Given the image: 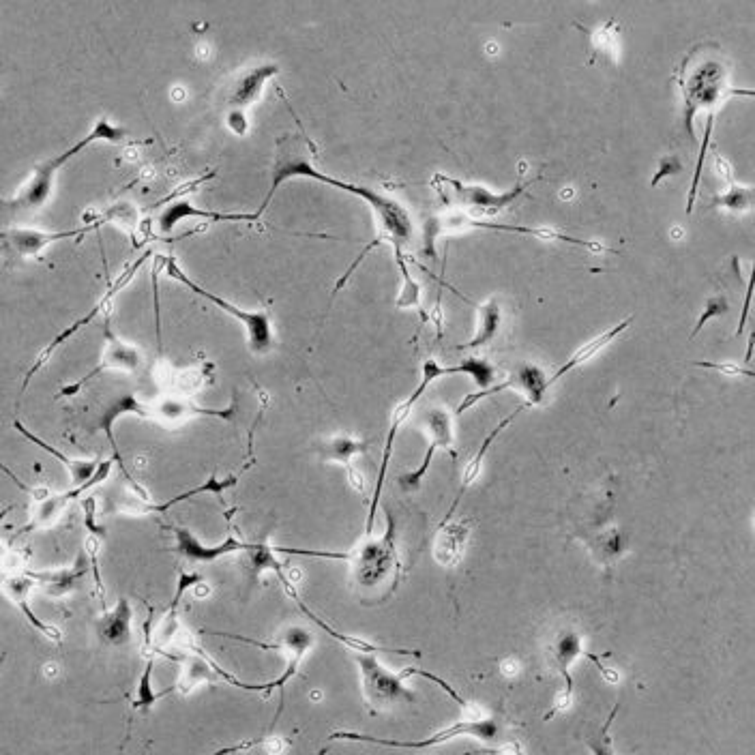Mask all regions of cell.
Masks as SVG:
<instances>
[{
  "label": "cell",
  "mask_w": 755,
  "mask_h": 755,
  "mask_svg": "<svg viewBox=\"0 0 755 755\" xmlns=\"http://www.w3.org/2000/svg\"><path fill=\"white\" fill-rule=\"evenodd\" d=\"M290 179H312V181L348 191V194L361 198L376 215L378 239L382 243H391L393 249H404V245L412 241L414 226H412V217L406 211L404 204H399L391 196L380 194L378 189L337 181L333 179V176L316 170V166L312 164V155H309V142L303 133H286V136H281L277 140L273 170H271V189H269V194H266L264 202L260 204V209L254 213L256 219L264 215V211L269 209V204L273 202L277 189Z\"/></svg>",
  "instance_id": "obj_1"
},
{
  "label": "cell",
  "mask_w": 755,
  "mask_h": 755,
  "mask_svg": "<svg viewBox=\"0 0 755 755\" xmlns=\"http://www.w3.org/2000/svg\"><path fill=\"white\" fill-rule=\"evenodd\" d=\"M678 84H680V91H683V101H685V131L691 142H698L693 131L695 116L698 114L706 116L704 142L700 148L698 166H695L693 183L689 191L687 213H691L695 204V194H698L708 140L715 125V114L725 99H728L730 95H740V91L730 86V69H728V63L723 61L719 50L715 46H704V43L695 46L685 56L683 65H680L678 69Z\"/></svg>",
  "instance_id": "obj_2"
},
{
  "label": "cell",
  "mask_w": 755,
  "mask_h": 755,
  "mask_svg": "<svg viewBox=\"0 0 755 755\" xmlns=\"http://www.w3.org/2000/svg\"><path fill=\"white\" fill-rule=\"evenodd\" d=\"M346 560L350 562L352 584L359 590H382V597L393 595L402 562H399L395 517L391 511H387V530L380 537H374V532H365L357 547L346 552Z\"/></svg>",
  "instance_id": "obj_3"
},
{
  "label": "cell",
  "mask_w": 755,
  "mask_h": 755,
  "mask_svg": "<svg viewBox=\"0 0 755 755\" xmlns=\"http://www.w3.org/2000/svg\"><path fill=\"white\" fill-rule=\"evenodd\" d=\"M127 133L129 131L125 127H118L110 123L106 116H101L82 140L69 146L61 155H56L37 166L31 179L24 183V187L18 191V196L11 200V206L13 209H24V211H35V209H41V206H46L48 200L52 198L56 174L61 172L73 157H78L82 151H86L88 146H93L97 142H114V144L123 142L127 138Z\"/></svg>",
  "instance_id": "obj_4"
},
{
  "label": "cell",
  "mask_w": 755,
  "mask_h": 755,
  "mask_svg": "<svg viewBox=\"0 0 755 755\" xmlns=\"http://www.w3.org/2000/svg\"><path fill=\"white\" fill-rule=\"evenodd\" d=\"M168 277L176 279L179 284H183L185 288H189L194 294L202 296L204 301L213 303L215 307H219L221 312H226L230 318H234L236 322L241 324V327L245 329V335H247V348L251 354H256V357H264V354H269L275 346V333H273V318L271 314L266 312V309H241L236 307L234 303L221 299V296L209 292L206 288L198 286L194 279H191L181 266L179 262H176L174 256H168L166 258V269Z\"/></svg>",
  "instance_id": "obj_5"
},
{
  "label": "cell",
  "mask_w": 755,
  "mask_h": 755,
  "mask_svg": "<svg viewBox=\"0 0 755 755\" xmlns=\"http://www.w3.org/2000/svg\"><path fill=\"white\" fill-rule=\"evenodd\" d=\"M361 674V691L367 708L372 713H384L393 710L399 704H414L417 695L406 685L404 672H391L384 668L376 653H357L354 655Z\"/></svg>",
  "instance_id": "obj_6"
},
{
  "label": "cell",
  "mask_w": 755,
  "mask_h": 755,
  "mask_svg": "<svg viewBox=\"0 0 755 755\" xmlns=\"http://www.w3.org/2000/svg\"><path fill=\"white\" fill-rule=\"evenodd\" d=\"M477 738V740H498L500 736V725L492 717H468L462 721H455L449 728H444L432 736H427L423 740H391V738H378V736H369L361 732H333L329 740H352V743H369V745H378V747H389V749H432L444 743H451V740L457 738Z\"/></svg>",
  "instance_id": "obj_7"
},
{
  "label": "cell",
  "mask_w": 755,
  "mask_h": 755,
  "mask_svg": "<svg viewBox=\"0 0 755 755\" xmlns=\"http://www.w3.org/2000/svg\"><path fill=\"white\" fill-rule=\"evenodd\" d=\"M584 655V640L577 629L571 625H562L556 627L550 635L545 638L543 644V657L547 668L552 672L560 674L562 680H565V689H562L556 698L552 708L545 713V721H550L552 717L567 713L573 704V674L571 668L573 663Z\"/></svg>",
  "instance_id": "obj_8"
},
{
  "label": "cell",
  "mask_w": 755,
  "mask_h": 755,
  "mask_svg": "<svg viewBox=\"0 0 755 755\" xmlns=\"http://www.w3.org/2000/svg\"><path fill=\"white\" fill-rule=\"evenodd\" d=\"M539 179L541 176H535L532 181H520L513 189L505 191V194H494V191L485 189L481 185H470V183L457 181L447 174H436L434 187L440 191L444 202L451 200L455 206H460V209H470L485 217H494L502 209H507V206L520 200L526 194V189L532 183H537Z\"/></svg>",
  "instance_id": "obj_9"
},
{
  "label": "cell",
  "mask_w": 755,
  "mask_h": 755,
  "mask_svg": "<svg viewBox=\"0 0 755 755\" xmlns=\"http://www.w3.org/2000/svg\"><path fill=\"white\" fill-rule=\"evenodd\" d=\"M440 378H444V365H440L436 359H427L423 363V376H421L419 387L414 389L412 395L408 399H404L402 404H397L393 408L389 434H387V440H384L380 470H378L376 487H374V494H372V505H369V515H367V522H365V532H374L376 513H378V505H380V498H382V487H384V479H387V472H389V462H391V455H393V447H395V438L399 434V427H402L406 423V419L410 417V412L414 410V406H417V402L423 397V393L429 387H432V384L436 380H440Z\"/></svg>",
  "instance_id": "obj_10"
},
{
  "label": "cell",
  "mask_w": 755,
  "mask_h": 755,
  "mask_svg": "<svg viewBox=\"0 0 755 755\" xmlns=\"http://www.w3.org/2000/svg\"><path fill=\"white\" fill-rule=\"evenodd\" d=\"M148 256H151V251H144V254H142L138 260H133L131 264H127L125 269L121 271V275H116V279H114L112 284L108 286V290L103 292V296L97 301V305L91 309V312H88L86 316H82L80 320H76L73 324H69V327H67L65 331L58 333V335L52 339V342H50L46 348L41 350V354L37 357V361L33 363V367L26 372V378H24V384H22V391H26L28 382H31V380L35 378V374L39 372V369L54 357V352H56L58 348H61L65 342H69V339H71L73 335H76L78 331H82L84 327H88V324H91L95 318H99L103 312H108V309H110L112 303H114V299L118 296V292H123V290L131 284V279L138 275V271L142 269L144 262L148 260Z\"/></svg>",
  "instance_id": "obj_11"
},
{
  "label": "cell",
  "mask_w": 755,
  "mask_h": 755,
  "mask_svg": "<svg viewBox=\"0 0 755 755\" xmlns=\"http://www.w3.org/2000/svg\"><path fill=\"white\" fill-rule=\"evenodd\" d=\"M509 389H515L526 395V406L532 408V406H541L545 402V395L547 391L552 389L550 384V376H547L543 369L539 365H532V363H522L517 365L513 372L509 374V378L505 382H494L490 389H481L477 393L472 395H466L462 399V404L457 406L455 414H462L466 410H470L472 406H477L481 399L485 397H492V395H498L502 391H509Z\"/></svg>",
  "instance_id": "obj_12"
},
{
  "label": "cell",
  "mask_w": 755,
  "mask_h": 755,
  "mask_svg": "<svg viewBox=\"0 0 755 755\" xmlns=\"http://www.w3.org/2000/svg\"><path fill=\"white\" fill-rule=\"evenodd\" d=\"M219 419V421H234L236 419V404H230L226 408H206L189 402L185 397H172L164 395L155 399V402L146 404V419L155 421L157 425L166 429H179L181 425L189 423L191 419Z\"/></svg>",
  "instance_id": "obj_13"
},
{
  "label": "cell",
  "mask_w": 755,
  "mask_h": 755,
  "mask_svg": "<svg viewBox=\"0 0 755 755\" xmlns=\"http://www.w3.org/2000/svg\"><path fill=\"white\" fill-rule=\"evenodd\" d=\"M142 352L133 346V344H127L123 342L121 337L114 335L110 331V327L106 329V346H103V352H101V359L99 363L88 372L84 378L76 380L67 384V387L61 389V397H73L78 395L88 382H91L95 376L103 374V372H129V374H136L140 372L142 367Z\"/></svg>",
  "instance_id": "obj_14"
},
{
  "label": "cell",
  "mask_w": 755,
  "mask_h": 755,
  "mask_svg": "<svg viewBox=\"0 0 755 755\" xmlns=\"http://www.w3.org/2000/svg\"><path fill=\"white\" fill-rule=\"evenodd\" d=\"M103 221H97V224L76 228V230H63V232H43V230H33V228H9L5 232H0V245L7 251L9 256L28 260V258H39L43 251H46L52 243L65 241V239H76V236H84L88 232L97 230Z\"/></svg>",
  "instance_id": "obj_15"
},
{
  "label": "cell",
  "mask_w": 755,
  "mask_h": 755,
  "mask_svg": "<svg viewBox=\"0 0 755 755\" xmlns=\"http://www.w3.org/2000/svg\"><path fill=\"white\" fill-rule=\"evenodd\" d=\"M425 429L429 434V444H427V451L423 455V462L419 464V468H414L412 472H408V475H402L399 477V487H402L404 492H417L429 466H432V460L438 449H451L453 447V440H455V434H453V417L449 410L444 408H432L427 412L425 417Z\"/></svg>",
  "instance_id": "obj_16"
},
{
  "label": "cell",
  "mask_w": 755,
  "mask_h": 755,
  "mask_svg": "<svg viewBox=\"0 0 755 755\" xmlns=\"http://www.w3.org/2000/svg\"><path fill=\"white\" fill-rule=\"evenodd\" d=\"M277 73H279L277 63H258V65H251V67L243 69L228 86V93H226L228 114L226 116H230V114H245L247 116V110L254 106V103L260 101V97L264 93V86L269 84L277 76Z\"/></svg>",
  "instance_id": "obj_17"
},
{
  "label": "cell",
  "mask_w": 755,
  "mask_h": 755,
  "mask_svg": "<svg viewBox=\"0 0 755 755\" xmlns=\"http://www.w3.org/2000/svg\"><path fill=\"white\" fill-rule=\"evenodd\" d=\"M174 539H176V552H179L187 562H194V565H211V562L232 556V554H239L247 547L245 541L236 537H228L219 545H204L194 532L183 526L174 528Z\"/></svg>",
  "instance_id": "obj_18"
},
{
  "label": "cell",
  "mask_w": 755,
  "mask_h": 755,
  "mask_svg": "<svg viewBox=\"0 0 755 755\" xmlns=\"http://www.w3.org/2000/svg\"><path fill=\"white\" fill-rule=\"evenodd\" d=\"M88 571H91V562H88V556L84 552L76 558L71 567L50 571H28V575H31L37 586L46 590L50 597H67L73 590H78L82 586Z\"/></svg>",
  "instance_id": "obj_19"
},
{
  "label": "cell",
  "mask_w": 755,
  "mask_h": 755,
  "mask_svg": "<svg viewBox=\"0 0 755 755\" xmlns=\"http://www.w3.org/2000/svg\"><path fill=\"white\" fill-rule=\"evenodd\" d=\"M0 586H3V590H5V595L9 597V601L13 605H16V608L26 616L28 623H31L39 633H43V635H46V638H50L56 644L63 642V633L58 631L56 627L43 623V620L31 608V601H28V597H31L33 588H37V582L33 580L31 575L24 573V575L5 577L3 584H0Z\"/></svg>",
  "instance_id": "obj_20"
},
{
  "label": "cell",
  "mask_w": 755,
  "mask_h": 755,
  "mask_svg": "<svg viewBox=\"0 0 755 755\" xmlns=\"http://www.w3.org/2000/svg\"><path fill=\"white\" fill-rule=\"evenodd\" d=\"M168 206L157 217V228L161 234H172L174 228L185 219H206V221H256L254 213H217V211H204L198 206L191 204L189 200H172L168 198Z\"/></svg>",
  "instance_id": "obj_21"
},
{
  "label": "cell",
  "mask_w": 755,
  "mask_h": 755,
  "mask_svg": "<svg viewBox=\"0 0 755 755\" xmlns=\"http://www.w3.org/2000/svg\"><path fill=\"white\" fill-rule=\"evenodd\" d=\"M97 635L103 644L121 648L133 638V608L127 597H118L114 608H106L97 620Z\"/></svg>",
  "instance_id": "obj_22"
},
{
  "label": "cell",
  "mask_w": 755,
  "mask_h": 755,
  "mask_svg": "<svg viewBox=\"0 0 755 755\" xmlns=\"http://www.w3.org/2000/svg\"><path fill=\"white\" fill-rule=\"evenodd\" d=\"M13 427H16L18 432H20L28 442L37 444V447H39L41 451L50 453V455L54 457V460L61 462V464L67 468V472H69V479H71V485H73V487L86 483L88 479H91V477L95 475V470H97V466H99V462H101L99 457H69V455L61 453L58 449H54L50 442H46L43 438H39L37 434H33L31 429H28L22 421H16V423H13Z\"/></svg>",
  "instance_id": "obj_23"
},
{
  "label": "cell",
  "mask_w": 755,
  "mask_h": 755,
  "mask_svg": "<svg viewBox=\"0 0 755 755\" xmlns=\"http://www.w3.org/2000/svg\"><path fill=\"white\" fill-rule=\"evenodd\" d=\"M127 414H136V417H142L146 419V404L142 402V399L136 395V393H125L121 397H116L114 402H110L106 408H103V412L99 414L97 419V427L101 429L103 434H106L108 442L112 444V451H114V462L121 466L125 470V462L121 453H118V447H116V438H114V425L118 419L127 417Z\"/></svg>",
  "instance_id": "obj_24"
},
{
  "label": "cell",
  "mask_w": 755,
  "mask_h": 755,
  "mask_svg": "<svg viewBox=\"0 0 755 755\" xmlns=\"http://www.w3.org/2000/svg\"><path fill=\"white\" fill-rule=\"evenodd\" d=\"M468 524V520L457 524H440V530L434 539V558L444 569L457 567L462 562L464 547L470 535Z\"/></svg>",
  "instance_id": "obj_25"
},
{
  "label": "cell",
  "mask_w": 755,
  "mask_h": 755,
  "mask_svg": "<svg viewBox=\"0 0 755 755\" xmlns=\"http://www.w3.org/2000/svg\"><path fill=\"white\" fill-rule=\"evenodd\" d=\"M528 406L526 404H522L520 408H515L511 414H509V417H505V419H502L494 429H492V434L490 436H487L485 440H483V444H481V449L477 451V455L475 457H470V460H468V464L464 466V472H462V487H460V492H457V498L451 502V507H449V511H447V517H444V522H447L449 520V517L453 515V511L457 509V505H460V500H462V496H464V492L468 490V487L472 485V483H475L477 479H479V475H481V468H483V460H485V455L487 453H490V449H492V444L496 442V438L502 434V432H505V429L517 419V417H520V414L526 410Z\"/></svg>",
  "instance_id": "obj_26"
},
{
  "label": "cell",
  "mask_w": 755,
  "mask_h": 755,
  "mask_svg": "<svg viewBox=\"0 0 755 755\" xmlns=\"http://www.w3.org/2000/svg\"><path fill=\"white\" fill-rule=\"evenodd\" d=\"M194 650L198 655H189V657H181L183 661V670H181V680L179 685L172 687L174 691H179L183 695L191 693L194 689L202 687V685H211V683H219V676L215 672V661L211 657L204 655V650L194 646Z\"/></svg>",
  "instance_id": "obj_27"
},
{
  "label": "cell",
  "mask_w": 755,
  "mask_h": 755,
  "mask_svg": "<svg viewBox=\"0 0 755 755\" xmlns=\"http://www.w3.org/2000/svg\"><path fill=\"white\" fill-rule=\"evenodd\" d=\"M369 449V442L367 440H359V438H352V436H331L327 440H320L314 451L318 453V457L322 462H335L339 466H344V470L352 468L354 460H357L359 455L367 453Z\"/></svg>",
  "instance_id": "obj_28"
},
{
  "label": "cell",
  "mask_w": 755,
  "mask_h": 755,
  "mask_svg": "<svg viewBox=\"0 0 755 755\" xmlns=\"http://www.w3.org/2000/svg\"><path fill=\"white\" fill-rule=\"evenodd\" d=\"M631 322H633V318H627V320H623L620 324H616V327H612L610 331H605V333H601L599 337L590 339V342L584 344L580 350H575V352L571 354V359H569L565 365H562L560 369H556V374H554V376H550V384H552V387H554V384H556L560 378H565L569 372H573V369L582 367V365L588 363L590 359H595L597 354H599L603 348H608L618 335H623V333L631 327Z\"/></svg>",
  "instance_id": "obj_29"
},
{
  "label": "cell",
  "mask_w": 755,
  "mask_h": 755,
  "mask_svg": "<svg viewBox=\"0 0 755 755\" xmlns=\"http://www.w3.org/2000/svg\"><path fill=\"white\" fill-rule=\"evenodd\" d=\"M200 584H204V575H202V573H196V571H183V573L179 575V580H176L174 595H172L168 610H166V614H164V623H161V629H159V633H157V638H159L161 644H166V646H168V644L172 642L174 635L179 633V629H181V625H179V608H181V601H183V597H185V592H187V590L196 588V586H200Z\"/></svg>",
  "instance_id": "obj_30"
},
{
  "label": "cell",
  "mask_w": 755,
  "mask_h": 755,
  "mask_svg": "<svg viewBox=\"0 0 755 755\" xmlns=\"http://www.w3.org/2000/svg\"><path fill=\"white\" fill-rule=\"evenodd\" d=\"M236 483H239V477H236V475H230L226 479H219L217 475H211L209 479L202 481L200 485L191 487V490L176 494L174 498L161 502V505H146L142 511H146V513H168L176 505H181V502L191 500V498H196V496H204V494H209V496H224L230 490V487H234Z\"/></svg>",
  "instance_id": "obj_31"
},
{
  "label": "cell",
  "mask_w": 755,
  "mask_h": 755,
  "mask_svg": "<svg viewBox=\"0 0 755 755\" xmlns=\"http://www.w3.org/2000/svg\"><path fill=\"white\" fill-rule=\"evenodd\" d=\"M477 312H479V322H477L475 337H472L470 342L457 346V350H479L487 344H492L498 337L500 324H502V307L498 299L485 301L483 305L477 307Z\"/></svg>",
  "instance_id": "obj_32"
},
{
  "label": "cell",
  "mask_w": 755,
  "mask_h": 755,
  "mask_svg": "<svg viewBox=\"0 0 755 755\" xmlns=\"http://www.w3.org/2000/svg\"><path fill=\"white\" fill-rule=\"evenodd\" d=\"M243 552L247 554L251 580H258L264 571H275L277 575H284V565L277 560V550L271 543H247Z\"/></svg>",
  "instance_id": "obj_33"
},
{
  "label": "cell",
  "mask_w": 755,
  "mask_h": 755,
  "mask_svg": "<svg viewBox=\"0 0 755 755\" xmlns=\"http://www.w3.org/2000/svg\"><path fill=\"white\" fill-rule=\"evenodd\" d=\"M460 374H466V376L475 380L479 391L490 389L492 384L496 382V369L481 357H466L462 363H457V365H444V378L460 376Z\"/></svg>",
  "instance_id": "obj_34"
},
{
  "label": "cell",
  "mask_w": 755,
  "mask_h": 755,
  "mask_svg": "<svg viewBox=\"0 0 755 755\" xmlns=\"http://www.w3.org/2000/svg\"><path fill=\"white\" fill-rule=\"evenodd\" d=\"M153 672H155V657H151L146 661L144 670L138 678V687H136V698H133V710H140V713H148V710H153V706L161 700L166 698V695L174 693V689H168V691H155L153 687Z\"/></svg>",
  "instance_id": "obj_35"
},
{
  "label": "cell",
  "mask_w": 755,
  "mask_h": 755,
  "mask_svg": "<svg viewBox=\"0 0 755 755\" xmlns=\"http://www.w3.org/2000/svg\"><path fill=\"white\" fill-rule=\"evenodd\" d=\"M730 189L721 196H715L713 202L708 204V209H728L732 213H747L753 206V189L740 187L734 181L728 183Z\"/></svg>",
  "instance_id": "obj_36"
},
{
  "label": "cell",
  "mask_w": 755,
  "mask_h": 755,
  "mask_svg": "<svg viewBox=\"0 0 755 755\" xmlns=\"http://www.w3.org/2000/svg\"><path fill=\"white\" fill-rule=\"evenodd\" d=\"M395 260H397L399 271H402V290H399L395 305L399 309H410V307L421 309V286L412 279L402 249H395Z\"/></svg>",
  "instance_id": "obj_37"
},
{
  "label": "cell",
  "mask_w": 755,
  "mask_h": 755,
  "mask_svg": "<svg viewBox=\"0 0 755 755\" xmlns=\"http://www.w3.org/2000/svg\"><path fill=\"white\" fill-rule=\"evenodd\" d=\"M590 550L597 556L601 565H610V562H614L625 550L623 535H620L618 528L603 530L601 535H597V539L590 543Z\"/></svg>",
  "instance_id": "obj_38"
},
{
  "label": "cell",
  "mask_w": 755,
  "mask_h": 755,
  "mask_svg": "<svg viewBox=\"0 0 755 755\" xmlns=\"http://www.w3.org/2000/svg\"><path fill=\"white\" fill-rule=\"evenodd\" d=\"M728 312H730L728 296H725V294H715V296H710V299L704 303V312L700 314L698 322H695V329L691 331V339L704 329V324H706L708 320L719 318V316H725Z\"/></svg>",
  "instance_id": "obj_39"
},
{
  "label": "cell",
  "mask_w": 755,
  "mask_h": 755,
  "mask_svg": "<svg viewBox=\"0 0 755 755\" xmlns=\"http://www.w3.org/2000/svg\"><path fill=\"white\" fill-rule=\"evenodd\" d=\"M590 37H592V46H595L597 52L612 54V56L618 54V26L614 22L605 24L603 28H599V31H595Z\"/></svg>",
  "instance_id": "obj_40"
},
{
  "label": "cell",
  "mask_w": 755,
  "mask_h": 755,
  "mask_svg": "<svg viewBox=\"0 0 755 755\" xmlns=\"http://www.w3.org/2000/svg\"><path fill=\"white\" fill-rule=\"evenodd\" d=\"M82 511H84V526L88 530V535L99 537V539H106L108 537L106 528L97 524V498L95 496L84 498L82 500Z\"/></svg>",
  "instance_id": "obj_41"
},
{
  "label": "cell",
  "mask_w": 755,
  "mask_h": 755,
  "mask_svg": "<svg viewBox=\"0 0 755 755\" xmlns=\"http://www.w3.org/2000/svg\"><path fill=\"white\" fill-rule=\"evenodd\" d=\"M680 170H683V164H680V159L676 157V155H668V157H663L661 161H659V170H657V174L653 176V187H657L663 179H665V176H672V174H678Z\"/></svg>",
  "instance_id": "obj_42"
},
{
  "label": "cell",
  "mask_w": 755,
  "mask_h": 755,
  "mask_svg": "<svg viewBox=\"0 0 755 755\" xmlns=\"http://www.w3.org/2000/svg\"><path fill=\"white\" fill-rule=\"evenodd\" d=\"M695 367L715 369V372L728 374V376H747V378H753V372H749V369L738 367V365H734V363H708V361H700V363H695Z\"/></svg>",
  "instance_id": "obj_43"
},
{
  "label": "cell",
  "mask_w": 755,
  "mask_h": 755,
  "mask_svg": "<svg viewBox=\"0 0 755 755\" xmlns=\"http://www.w3.org/2000/svg\"><path fill=\"white\" fill-rule=\"evenodd\" d=\"M500 672H502V674H505V676H509V678L517 676V674H520V661H517L515 657H509V659H505V661H502V663H500Z\"/></svg>",
  "instance_id": "obj_44"
},
{
  "label": "cell",
  "mask_w": 755,
  "mask_h": 755,
  "mask_svg": "<svg viewBox=\"0 0 755 755\" xmlns=\"http://www.w3.org/2000/svg\"><path fill=\"white\" fill-rule=\"evenodd\" d=\"M588 659H592V661H595L597 663V668H599V672L605 676V680H608V683H618V680H620V676H618V672H612L610 668H605V665H601V661H599V657L597 655H590V653H584Z\"/></svg>",
  "instance_id": "obj_45"
}]
</instances>
